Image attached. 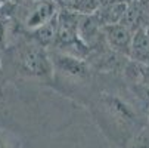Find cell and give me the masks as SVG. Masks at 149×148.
Masks as SVG:
<instances>
[{"label":"cell","mask_w":149,"mask_h":148,"mask_svg":"<svg viewBox=\"0 0 149 148\" xmlns=\"http://www.w3.org/2000/svg\"><path fill=\"white\" fill-rule=\"evenodd\" d=\"M127 148H149V126L137 130L133 135Z\"/></svg>","instance_id":"obj_9"},{"label":"cell","mask_w":149,"mask_h":148,"mask_svg":"<svg viewBox=\"0 0 149 148\" xmlns=\"http://www.w3.org/2000/svg\"><path fill=\"white\" fill-rule=\"evenodd\" d=\"M31 2H37V0H21L19 5H24V3H31Z\"/></svg>","instance_id":"obj_12"},{"label":"cell","mask_w":149,"mask_h":148,"mask_svg":"<svg viewBox=\"0 0 149 148\" xmlns=\"http://www.w3.org/2000/svg\"><path fill=\"white\" fill-rule=\"evenodd\" d=\"M127 2H133V0H127Z\"/></svg>","instance_id":"obj_15"},{"label":"cell","mask_w":149,"mask_h":148,"mask_svg":"<svg viewBox=\"0 0 149 148\" xmlns=\"http://www.w3.org/2000/svg\"><path fill=\"white\" fill-rule=\"evenodd\" d=\"M127 5H129V2H125V0L102 3L100 8L93 15L102 27L111 25V24H118V22H121V19L125 13Z\"/></svg>","instance_id":"obj_5"},{"label":"cell","mask_w":149,"mask_h":148,"mask_svg":"<svg viewBox=\"0 0 149 148\" xmlns=\"http://www.w3.org/2000/svg\"><path fill=\"white\" fill-rule=\"evenodd\" d=\"M0 16H3V8L0 6Z\"/></svg>","instance_id":"obj_14"},{"label":"cell","mask_w":149,"mask_h":148,"mask_svg":"<svg viewBox=\"0 0 149 148\" xmlns=\"http://www.w3.org/2000/svg\"><path fill=\"white\" fill-rule=\"evenodd\" d=\"M100 8V0H71L67 11H71L77 15H93Z\"/></svg>","instance_id":"obj_8"},{"label":"cell","mask_w":149,"mask_h":148,"mask_svg":"<svg viewBox=\"0 0 149 148\" xmlns=\"http://www.w3.org/2000/svg\"><path fill=\"white\" fill-rule=\"evenodd\" d=\"M50 58H52L53 71H58L63 76L78 79V80H84L90 77L92 68L86 59L71 56L58 51H55V55H50Z\"/></svg>","instance_id":"obj_3"},{"label":"cell","mask_w":149,"mask_h":148,"mask_svg":"<svg viewBox=\"0 0 149 148\" xmlns=\"http://www.w3.org/2000/svg\"><path fill=\"white\" fill-rule=\"evenodd\" d=\"M103 39L106 41L108 48L123 56L129 58L130 53V46H132V39H133V31L127 28L123 24H111L102 27Z\"/></svg>","instance_id":"obj_4"},{"label":"cell","mask_w":149,"mask_h":148,"mask_svg":"<svg viewBox=\"0 0 149 148\" xmlns=\"http://www.w3.org/2000/svg\"><path fill=\"white\" fill-rule=\"evenodd\" d=\"M55 2L58 3V6H59L61 9H63V8H67V6L70 5L71 0H55Z\"/></svg>","instance_id":"obj_11"},{"label":"cell","mask_w":149,"mask_h":148,"mask_svg":"<svg viewBox=\"0 0 149 148\" xmlns=\"http://www.w3.org/2000/svg\"><path fill=\"white\" fill-rule=\"evenodd\" d=\"M129 59L143 65H149V39L146 36L145 28H139L133 31Z\"/></svg>","instance_id":"obj_6"},{"label":"cell","mask_w":149,"mask_h":148,"mask_svg":"<svg viewBox=\"0 0 149 148\" xmlns=\"http://www.w3.org/2000/svg\"><path fill=\"white\" fill-rule=\"evenodd\" d=\"M6 45V19L0 16V49H3Z\"/></svg>","instance_id":"obj_10"},{"label":"cell","mask_w":149,"mask_h":148,"mask_svg":"<svg viewBox=\"0 0 149 148\" xmlns=\"http://www.w3.org/2000/svg\"><path fill=\"white\" fill-rule=\"evenodd\" d=\"M8 9L16 16H19L22 21V27L31 33L36 28L46 24L52 18H55L61 8L55 0H37V2L31 3L10 6Z\"/></svg>","instance_id":"obj_1"},{"label":"cell","mask_w":149,"mask_h":148,"mask_svg":"<svg viewBox=\"0 0 149 148\" xmlns=\"http://www.w3.org/2000/svg\"><path fill=\"white\" fill-rule=\"evenodd\" d=\"M146 119H148V126H149V107H148V110H146Z\"/></svg>","instance_id":"obj_13"},{"label":"cell","mask_w":149,"mask_h":148,"mask_svg":"<svg viewBox=\"0 0 149 148\" xmlns=\"http://www.w3.org/2000/svg\"><path fill=\"white\" fill-rule=\"evenodd\" d=\"M56 31H58V15L52 18L50 21H47L41 27L31 31V34H33V40L37 41L38 45H41L43 48H50L55 43Z\"/></svg>","instance_id":"obj_7"},{"label":"cell","mask_w":149,"mask_h":148,"mask_svg":"<svg viewBox=\"0 0 149 148\" xmlns=\"http://www.w3.org/2000/svg\"><path fill=\"white\" fill-rule=\"evenodd\" d=\"M16 59L21 70L30 76L46 77L53 73L50 55L47 53L46 48L38 45L34 40L21 46V49L18 51Z\"/></svg>","instance_id":"obj_2"}]
</instances>
